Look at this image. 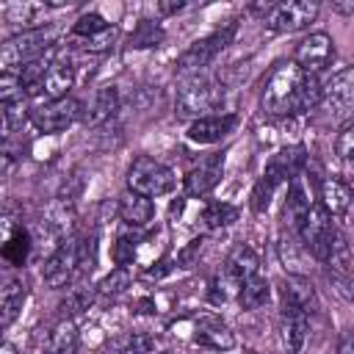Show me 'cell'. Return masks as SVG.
<instances>
[{
  "instance_id": "6da1fadb",
  "label": "cell",
  "mask_w": 354,
  "mask_h": 354,
  "mask_svg": "<svg viewBox=\"0 0 354 354\" xmlns=\"http://www.w3.org/2000/svg\"><path fill=\"white\" fill-rule=\"evenodd\" d=\"M321 91H324L321 80L313 75H304L293 58L279 61L271 66L263 83L260 108L266 116H274V119L296 116V113H304L321 105Z\"/></svg>"
},
{
  "instance_id": "7a4b0ae2",
  "label": "cell",
  "mask_w": 354,
  "mask_h": 354,
  "mask_svg": "<svg viewBox=\"0 0 354 354\" xmlns=\"http://www.w3.org/2000/svg\"><path fill=\"white\" fill-rule=\"evenodd\" d=\"M304 166H307V149L301 144L279 149L266 163V171L260 174V180L252 188V210L254 213H266L271 199H274V194H277V188L282 183H290L293 177H299Z\"/></svg>"
},
{
  "instance_id": "3957f363",
  "label": "cell",
  "mask_w": 354,
  "mask_h": 354,
  "mask_svg": "<svg viewBox=\"0 0 354 354\" xmlns=\"http://www.w3.org/2000/svg\"><path fill=\"white\" fill-rule=\"evenodd\" d=\"M224 100V86L216 80V77H207V75H194L188 77L180 91H177V100H174V113L180 119H202V116H210Z\"/></svg>"
},
{
  "instance_id": "277c9868",
  "label": "cell",
  "mask_w": 354,
  "mask_h": 354,
  "mask_svg": "<svg viewBox=\"0 0 354 354\" xmlns=\"http://www.w3.org/2000/svg\"><path fill=\"white\" fill-rule=\"evenodd\" d=\"M53 39H55V28H50V25L36 28V30H17L0 47L3 72H19V66H25L28 61L41 58L44 53L53 50Z\"/></svg>"
},
{
  "instance_id": "5b68a950",
  "label": "cell",
  "mask_w": 354,
  "mask_h": 354,
  "mask_svg": "<svg viewBox=\"0 0 354 354\" xmlns=\"http://www.w3.org/2000/svg\"><path fill=\"white\" fill-rule=\"evenodd\" d=\"M235 30H238V22H227V25L216 28L213 33H207V36L196 39L194 44H188V47L180 53V58H177V75H185V77L199 75L224 47H230Z\"/></svg>"
},
{
  "instance_id": "8992f818",
  "label": "cell",
  "mask_w": 354,
  "mask_h": 354,
  "mask_svg": "<svg viewBox=\"0 0 354 354\" xmlns=\"http://www.w3.org/2000/svg\"><path fill=\"white\" fill-rule=\"evenodd\" d=\"M174 183H177L174 171L149 155H138L127 169V191L149 196V199L169 194L174 188Z\"/></svg>"
},
{
  "instance_id": "52a82bcc",
  "label": "cell",
  "mask_w": 354,
  "mask_h": 354,
  "mask_svg": "<svg viewBox=\"0 0 354 354\" xmlns=\"http://www.w3.org/2000/svg\"><path fill=\"white\" fill-rule=\"evenodd\" d=\"M321 108L337 122H354V66L335 72L324 83Z\"/></svg>"
},
{
  "instance_id": "ba28073f",
  "label": "cell",
  "mask_w": 354,
  "mask_h": 354,
  "mask_svg": "<svg viewBox=\"0 0 354 354\" xmlns=\"http://www.w3.org/2000/svg\"><path fill=\"white\" fill-rule=\"evenodd\" d=\"M315 17H318L315 0H288V3H274L271 11L263 17V25L274 33H299L310 28Z\"/></svg>"
},
{
  "instance_id": "9c48e42d",
  "label": "cell",
  "mask_w": 354,
  "mask_h": 354,
  "mask_svg": "<svg viewBox=\"0 0 354 354\" xmlns=\"http://www.w3.org/2000/svg\"><path fill=\"white\" fill-rule=\"evenodd\" d=\"M80 271V238H64L50 252L41 266V279L47 288H64Z\"/></svg>"
},
{
  "instance_id": "30bf717a",
  "label": "cell",
  "mask_w": 354,
  "mask_h": 354,
  "mask_svg": "<svg viewBox=\"0 0 354 354\" xmlns=\"http://www.w3.org/2000/svg\"><path fill=\"white\" fill-rule=\"evenodd\" d=\"M75 119H83V105L75 97L44 100V102H39V105L30 108V124L39 133H61Z\"/></svg>"
},
{
  "instance_id": "8fae6325",
  "label": "cell",
  "mask_w": 354,
  "mask_h": 354,
  "mask_svg": "<svg viewBox=\"0 0 354 354\" xmlns=\"http://www.w3.org/2000/svg\"><path fill=\"white\" fill-rule=\"evenodd\" d=\"M293 61L299 64V69H301L304 75L318 77V75L326 72L329 64L335 61V41H332V36L324 33V30H315V33L304 36V39L296 44Z\"/></svg>"
},
{
  "instance_id": "7c38bea8",
  "label": "cell",
  "mask_w": 354,
  "mask_h": 354,
  "mask_svg": "<svg viewBox=\"0 0 354 354\" xmlns=\"http://www.w3.org/2000/svg\"><path fill=\"white\" fill-rule=\"evenodd\" d=\"M224 174V152L205 155L188 174H185V194L188 196H207Z\"/></svg>"
},
{
  "instance_id": "4fadbf2b",
  "label": "cell",
  "mask_w": 354,
  "mask_h": 354,
  "mask_svg": "<svg viewBox=\"0 0 354 354\" xmlns=\"http://www.w3.org/2000/svg\"><path fill=\"white\" fill-rule=\"evenodd\" d=\"M235 124H238V113H210V116L191 122L185 136L194 144H218L235 130Z\"/></svg>"
},
{
  "instance_id": "5bb4252c",
  "label": "cell",
  "mask_w": 354,
  "mask_h": 354,
  "mask_svg": "<svg viewBox=\"0 0 354 354\" xmlns=\"http://www.w3.org/2000/svg\"><path fill=\"white\" fill-rule=\"evenodd\" d=\"M307 329H310V315L304 310L293 307V304H282V313H279V337H282L285 354H299L304 348Z\"/></svg>"
},
{
  "instance_id": "9a60e30c",
  "label": "cell",
  "mask_w": 354,
  "mask_h": 354,
  "mask_svg": "<svg viewBox=\"0 0 354 354\" xmlns=\"http://www.w3.org/2000/svg\"><path fill=\"white\" fill-rule=\"evenodd\" d=\"M277 254H279V263L285 266L288 274L307 277V271H310V252H307V246L301 243L299 232H293L290 227L282 230V235H279V241H277Z\"/></svg>"
},
{
  "instance_id": "2e32d148",
  "label": "cell",
  "mask_w": 354,
  "mask_h": 354,
  "mask_svg": "<svg viewBox=\"0 0 354 354\" xmlns=\"http://www.w3.org/2000/svg\"><path fill=\"white\" fill-rule=\"evenodd\" d=\"M318 202L324 205V210L332 216V218H340L348 213L351 202H354V191L346 180L340 177H324L321 185H318Z\"/></svg>"
},
{
  "instance_id": "e0dca14e",
  "label": "cell",
  "mask_w": 354,
  "mask_h": 354,
  "mask_svg": "<svg viewBox=\"0 0 354 354\" xmlns=\"http://www.w3.org/2000/svg\"><path fill=\"white\" fill-rule=\"evenodd\" d=\"M279 293H282V304H293V307L304 310L307 315H313L318 310V296H315V288L307 277L288 274L279 285Z\"/></svg>"
},
{
  "instance_id": "ac0fdd59",
  "label": "cell",
  "mask_w": 354,
  "mask_h": 354,
  "mask_svg": "<svg viewBox=\"0 0 354 354\" xmlns=\"http://www.w3.org/2000/svg\"><path fill=\"white\" fill-rule=\"evenodd\" d=\"M116 207H119V218L130 230H141L155 218V202L149 196H141V194H133V191L122 194Z\"/></svg>"
},
{
  "instance_id": "d6986e66",
  "label": "cell",
  "mask_w": 354,
  "mask_h": 354,
  "mask_svg": "<svg viewBox=\"0 0 354 354\" xmlns=\"http://www.w3.org/2000/svg\"><path fill=\"white\" fill-rule=\"evenodd\" d=\"M75 86V66L69 58H53L50 69L44 75V88L41 94L47 100H64L69 97V88Z\"/></svg>"
},
{
  "instance_id": "ffe728a7",
  "label": "cell",
  "mask_w": 354,
  "mask_h": 354,
  "mask_svg": "<svg viewBox=\"0 0 354 354\" xmlns=\"http://www.w3.org/2000/svg\"><path fill=\"white\" fill-rule=\"evenodd\" d=\"M116 111H119V91L113 86H105L83 108V124L86 127H100V124L111 122L116 116Z\"/></svg>"
},
{
  "instance_id": "44dd1931",
  "label": "cell",
  "mask_w": 354,
  "mask_h": 354,
  "mask_svg": "<svg viewBox=\"0 0 354 354\" xmlns=\"http://www.w3.org/2000/svg\"><path fill=\"white\" fill-rule=\"evenodd\" d=\"M25 299H28V285L19 277H8L0 290V326L3 329H8L19 318Z\"/></svg>"
},
{
  "instance_id": "7402d4cb",
  "label": "cell",
  "mask_w": 354,
  "mask_h": 354,
  "mask_svg": "<svg viewBox=\"0 0 354 354\" xmlns=\"http://www.w3.org/2000/svg\"><path fill=\"white\" fill-rule=\"evenodd\" d=\"M227 274H232L241 285L246 282V279H252V277H257L260 274V257L254 254V249L252 246H246V243H238V246H232L230 249V254H227V260H224V266H221Z\"/></svg>"
},
{
  "instance_id": "603a6c76",
  "label": "cell",
  "mask_w": 354,
  "mask_h": 354,
  "mask_svg": "<svg viewBox=\"0 0 354 354\" xmlns=\"http://www.w3.org/2000/svg\"><path fill=\"white\" fill-rule=\"evenodd\" d=\"M329 271H340V274H351V263H354V252H351V243L348 238L343 235L340 227L332 230L329 235V243H326V252H324V260H321Z\"/></svg>"
},
{
  "instance_id": "cb8c5ba5",
  "label": "cell",
  "mask_w": 354,
  "mask_h": 354,
  "mask_svg": "<svg viewBox=\"0 0 354 354\" xmlns=\"http://www.w3.org/2000/svg\"><path fill=\"white\" fill-rule=\"evenodd\" d=\"M44 343H47V354H75L80 343L75 318H58V324L47 332Z\"/></svg>"
},
{
  "instance_id": "d4e9b609",
  "label": "cell",
  "mask_w": 354,
  "mask_h": 354,
  "mask_svg": "<svg viewBox=\"0 0 354 354\" xmlns=\"http://www.w3.org/2000/svg\"><path fill=\"white\" fill-rule=\"evenodd\" d=\"M196 343H199V346H207V348H213V351H230V348L235 346V335H232L218 318L207 315V318H202L199 326H196Z\"/></svg>"
},
{
  "instance_id": "484cf974",
  "label": "cell",
  "mask_w": 354,
  "mask_h": 354,
  "mask_svg": "<svg viewBox=\"0 0 354 354\" xmlns=\"http://www.w3.org/2000/svg\"><path fill=\"white\" fill-rule=\"evenodd\" d=\"M97 296H100V290H97L94 285H88V282H77V285H72V288L66 290V296L61 299V304H58L61 318H75V315L86 313V310L94 304Z\"/></svg>"
},
{
  "instance_id": "4316f807",
  "label": "cell",
  "mask_w": 354,
  "mask_h": 354,
  "mask_svg": "<svg viewBox=\"0 0 354 354\" xmlns=\"http://www.w3.org/2000/svg\"><path fill=\"white\" fill-rule=\"evenodd\" d=\"M268 299H271V285H268V279L266 277H252V279H246L243 285H241V290H238V304H241V310H260V307H266L268 304Z\"/></svg>"
},
{
  "instance_id": "83f0119b",
  "label": "cell",
  "mask_w": 354,
  "mask_h": 354,
  "mask_svg": "<svg viewBox=\"0 0 354 354\" xmlns=\"http://www.w3.org/2000/svg\"><path fill=\"white\" fill-rule=\"evenodd\" d=\"M108 354H155V337L149 332H124L108 343Z\"/></svg>"
},
{
  "instance_id": "f1b7e54d",
  "label": "cell",
  "mask_w": 354,
  "mask_h": 354,
  "mask_svg": "<svg viewBox=\"0 0 354 354\" xmlns=\"http://www.w3.org/2000/svg\"><path fill=\"white\" fill-rule=\"evenodd\" d=\"M47 11V3H11L6 8V19L14 25H22V30H36L44 28L39 19Z\"/></svg>"
},
{
  "instance_id": "f546056e",
  "label": "cell",
  "mask_w": 354,
  "mask_h": 354,
  "mask_svg": "<svg viewBox=\"0 0 354 354\" xmlns=\"http://www.w3.org/2000/svg\"><path fill=\"white\" fill-rule=\"evenodd\" d=\"M53 55V50L50 53H44L41 58H33V61H28L25 66H19V80H22V88H25V94H39L41 88H44V75H47V69H50V58Z\"/></svg>"
},
{
  "instance_id": "4dcf8cb0",
  "label": "cell",
  "mask_w": 354,
  "mask_h": 354,
  "mask_svg": "<svg viewBox=\"0 0 354 354\" xmlns=\"http://www.w3.org/2000/svg\"><path fill=\"white\" fill-rule=\"evenodd\" d=\"M202 221H205L210 230L230 227L232 221H238V207L230 205V202H207L205 210H202Z\"/></svg>"
},
{
  "instance_id": "1f68e13d",
  "label": "cell",
  "mask_w": 354,
  "mask_h": 354,
  "mask_svg": "<svg viewBox=\"0 0 354 354\" xmlns=\"http://www.w3.org/2000/svg\"><path fill=\"white\" fill-rule=\"evenodd\" d=\"M163 41V28L158 25V22H152V19H138V25L133 28V33H130V39H127V44L130 47H158Z\"/></svg>"
},
{
  "instance_id": "d6a6232c",
  "label": "cell",
  "mask_w": 354,
  "mask_h": 354,
  "mask_svg": "<svg viewBox=\"0 0 354 354\" xmlns=\"http://www.w3.org/2000/svg\"><path fill=\"white\" fill-rule=\"evenodd\" d=\"M28 252H30V235L25 230H14L8 235V241L3 243V257L11 266H22L28 260Z\"/></svg>"
},
{
  "instance_id": "836d02e7",
  "label": "cell",
  "mask_w": 354,
  "mask_h": 354,
  "mask_svg": "<svg viewBox=\"0 0 354 354\" xmlns=\"http://www.w3.org/2000/svg\"><path fill=\"white\" fill-rule=\"evenodd\" d=\"M105 28H111V22H105V17L102 14H97V11H88V14H80L77 19H75V25H72V39H77V41H83V39H88V36H97V33H102Z\"/></svg>"
},
{
  "instance_id": "e575fe53",
  "label": "cell",
  "mask_w": 354,
  "mask_h": 354,
  "mask_svg": "<svg viewBox=\"0 0 354 354\" xmlns=\"http://www.w3.org/2000/svg\"><path fill=\"white\" fill-rule=\"evenodd\" d=\"M30 119V108L25 100H17V102H6L3 105V136L11 138L14 130H19L25 122Z\"/></svg>"
},
{
  "instance_id": "d590c367",
  "label": "cell",
  "mask_w": 354,
  "mask_h": 354,
  "mask_svg": "<svg viewBox=\"0 0 354 354\" xmlns=\"http://www.w3.org/2000/svg\"><path fill=\"white\" fill-rule=\"evenodd\" d=\"M130 288V271L124 268V266H116V268H111V274H105L102 279H100V285H97V290H100V296H119V293H124Z\"/></svg>"
},
{
  "instance_id": "8d00e7d4",
  "label": "cell",
  "mask_w": 354,
  "mask_h": 354,
  "mask_svg": "<svg viewBox=\"0 0 354 354\" xmlns=\"http://www.w3.org/2000/svg\"><path fill=\"white\" fill-rule=\"evenodd\" d=\"M25 88H22V80L17 72H3L0 75V102H17V100H25Z\"/></svg>"
},
{
  "instance_id": "74e56055",
  "label": "cell",
  "mask_w": 354,
  "mask_h": 354,
  "mask_svg": "<svg viewBox=\"0 0 354 354\" xmlns=\"http://www.w3.org/2000/svg\"><path fill=\"white\" fill-rule=\"evenodd\" d=\"M97 268V232L80 238V277H88Z\"/></svg>"
},
{
  "instance_id": "f35d334b",
  "label": "cell",
  "mask_w": 354,
  "mask_h": 354,
  "mask_svg": "<svg viewBox=\"0 0 354 354\" xmlns=\"http://www.w3.org/2000/svg\"><path fill=\"white\" fill-rule=\"evenodd\" d=\"M335 152H337V158H340L348 169H354V122H348V124L337 133Z\"/></svg>"
},
{
  "instance_id": "ab89813d",
  "label": "cell",
  "mask_w": 354,
  "mask_h": 354,
  "mask_svg": "<svg viewBox=\"0 0 354 354\" xmlns=\"http://www.w3.org/2000/svg\"><path fill=\"white\" fill-rule=\"evenodd\" d=\"M136 241H138L136 235H119L116 238V243H113V263L116 266H124L127 268L136 260V246H138Z\"/></svg>"
},
{
  "instance_id": "60d3db41",
  "label": "cell",
  "mask_w": 354,
  "mask_h": 354,
  "mask_svg": "<svg viewBox=\"0 0 354 354\" xmlns=\"http://www.w3.org/2000/svg\"><path fill=\"white\" fill-rule=\"evenodd\" d=\"M113 41H116V28L111 25V28H105L102 33L83 39V41H80V47H83L86 53H108V50L113 47Z\"/></svg>"
},
{
  "instance_id": "b9f144b4",
  "label": "cell",
  "mask_w": 354,
  "mask_h": 354,
  "mask_svg": "<svg viewBox=\"0 0 354 354\" xmlns=\"http://www.w3.org/2000/svg\"><path fill=\"white\" fill-rule=\"evenodd\" d=\"M326 279L332 282V288H335L346 301H354V279H351V274H340V271H329V268H326Z\"/></svg>"
},
{
  "instance_id": "7bdbcfd3",
  "label": "cell",
  "mask_w": 354,
  "mask_h": 354,
  "mask_svg": "<svg viewBox=\"0 0 354 354\" xmlns=\"http://www.w3.org/2000/svg\"><path fill=\"white\" fill-rule=\"evenodd\" d=\"M337 354H354V329H343L337 337Z\"/></svg>"
},
{
  "instance_id": "ee69618b",
  "label": "cell",
  "mask_w": 354,
  "mask_h": 354,
  "mask_svg": "<svg viewBox=\"0 0 354 354\" xmlns=\"http://www.w3.org/2000/svg\"><path fill=\"white\" fill-rule=\"evenodd\" d=\"M183 8H185L183 0H163V3H158V14H160V17H171V14H177V11H183Z\"/></svg>"
},
{
  "instance_id": "f6af8a7d",
  "label": "cell",
  "mask_w": 354,
  "mask_h": 354,
  "mask_svg": "<svg viewBox=\"0 0 354 354\" xmlns=\"http://www.w3.org/2000/svg\"><path fill=\"white\" fill-rule=\"evenodd\" d=\"M332 11H337V14H354V0H348V3H332Z\"/></svg>"
},
{
  "instance_id": "bcb514c9",
  "label": "cell",
  "mask_w": 354,
  "mask_h": 354,
  "mask_svg": "<svg viewBox=\"0 0 354 354\" xmlns=\"http://www.w3.org/2000/svg\"><path fill=\"white\" fill-rule=\"evenodd\" d=\"M0 354H19V351H17V346H14V343H8V340H6V343L0 346Z\"/></svg>"
},
{
  "instance_id": "7dc6e473",
  "label": "cell",
  "mask_w": 354,
  "mask_h": 354,
  "mask_svg": "<svg viewBox=\"0 0 354 354\" xmlns=\"http://www.w3.org/2000/svg\"><path fill=\"white\" fill-rule=\"evenodd\" d=\"M243 354H257V351H252V348H249V351H243Z\"/></svg>"
}]
</instances>
